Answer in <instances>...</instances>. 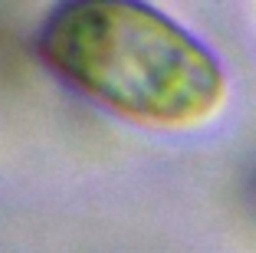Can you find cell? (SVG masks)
Masks as SVG:
<instances>
[{
  "label": "cell",
  "mask_w": 256,
  "mask_h": 253,
  "mask_svg": "<svg viewBox=\"0 0 256 253\" xmlns=\"http://www.w3.org/2000/svg\"><path fill=\"white\" fill-rule=\"evenodd\" d=\"M36 50L76 89L138 119L188 122L224 92L210 50L144 4H60L40 27Z\"/></svg>",
  "instance_id": "1"
}]
</instances>
